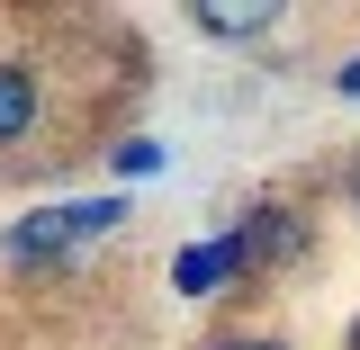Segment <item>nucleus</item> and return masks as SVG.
I'll return each instance as SVG.
<instances>
[{
  "label": "nucleus",
  "mask_w": 360,
  "mask_h": 350,
  "mask_svg": "<svg viewBox=\"0 0 360 350\" xmlns=\"http://www.w3.org/2000/svg\"><path fill=\"white\" fill-rule=\"evenodd\" d=\"M127 216V198H90V207H45V216H27V224H9L0 234V252L18 269H45L54 252H72L82 234H99V224H117Z\"/></svg>",
  "instance_id": "obj_1"
},
{
  "label": "nucleus",
  "mask_w": 360,
  "mask_h": 350,
  "mask_svg": "<svg viewBox=\"0 0 360 350\" xmlns=\"http://www.w3.org/2000/svg\"><path fill=\"white\" fill-rule=\"evenodd\" d=\"M243 234H217V243H189V252H180L172 261V288L180 297H217V288H234V278H243Z\"/></svg>",
  "instance_id": "obj_2"
},
{
  "label": "nucleus",
  "mask_w": 360,
  "mask_h": 350,
  "mask_svg": "<svg viewBox=\"0 0 360 350\" xmlns=\"http://www.w3.org/2000/svg\"><path fill=\"white\" fill-rule=\"evenodd\" d=\"M27 126H37V72L27 63H0V144H18Z\"/></svg>",
  "instance_id": "obj_3"
},
{
  "label": "nucleus",
  "mask_w": 360,
  "mask_h": 350,
  "mask_svg": "<svg viewBox=\"0 0 360 350\" xmlns=\"http://www.w3.org/2000/svg\"><path fill=\"white\" fill-rule=\"evenodd\" d=\"M234 234H243V261H288V252H297V216H288V207H262V216L234 224Z\"/></svg>",
  "instance_id": "obj_4"
},
{
  "label": "nucleus",
  "mask_w": 360,
  "mask_h": 350,
  "mask_svg": "<svg viewBox=\"0 0 360 350\" xmlns=\"http://www.w3.org/2000/svg\"><path fill=\"white\" fill-rule=\"evenodd\" d=\"M198 27H207V36H262L270 9H198Z\"/></svg>",
  "instance_id": "obj_5"
},
{
  "label": "nucleus",
  "mask_w": 360,
  "mask_h": 350,
  "mask_svg": "<svg viewBox=\"0 0 360 350\" xmlns=\"http://www.w3.org/2000/svg\"><path fill=\"white\" fill-rule=\"evenodd\" d=\"M225 350H288V342H262V332H234Z\"/></svg>",
  "instance_id": "obj_6"
},
{
  "label": "nucleus",
  "mask_w": 360,
  "mask_h": 350,
  "mask_svg": "<svg viewBox=\"0 0 360 350\" xmlns=\"http://www.w3.org/2000/svg\"><path fill=\"white\" fill-rule=\"evenodd\" d=\"M342 90H352V99H360V63H342Z\"/></svg>",
  "instance_id": "obj_7"
},
{
  "label": "nucleus",
  "mask_w": 360,
  "mask_h": 350,
  "mask_svg": "<svg viewBox=\"0 0 360 350\" xmlns=\"http://www.w3.org/2000/svg\"><path fill=\"white\" fill-rule=\"evenodd\" d=\"M342 350H360V314H352V342H342Z\"/></svg>",
  "instance_id": "obj_8"
},
{
  "label": "nucleus",
  "mask_w": 360,
  "mask_h": 350,
  "mask_svg": "<svg viewBox=\"0 0 360 350\" xmlns=\"http://www.w3.org/2000/svg\"><path fill=\"white\" fill-rule=\"evenodd\" d=\"M352 207H360V171H352Z\"/></svg>",
  "instance_id": "obj_9"
}]
</instances>
